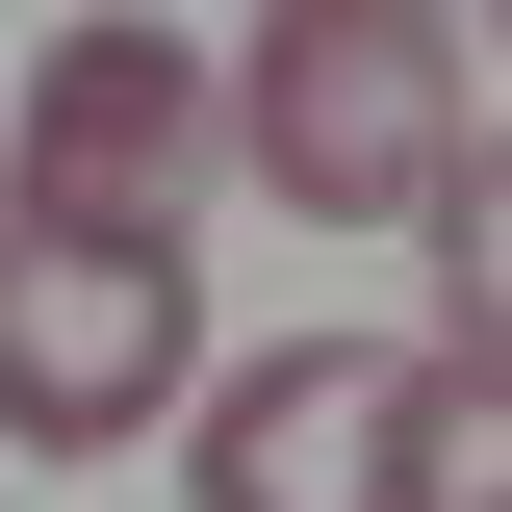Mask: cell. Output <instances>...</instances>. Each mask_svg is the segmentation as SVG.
I'll return each instance as SVG.
<instances>
[{
    "label": "cell",
    "mask_w": 512,
    "mask_h": 512,
    "mask_svg": "<svg viewBox=\"0 0 512 512\" xmlns=\"http://www.w3.org/2000/svg\"><path fill=\"white\" fill-rule=\"evenodd\" d=\"M410 512H512V359H410Z\"/></svg>",
    "instance_id": "obj_5"
},
{
    "label": "cell",
    "mask_w": 512,
    "mask_h": 512,
    "mask_svg": "<svg viewBox=\"0 0 512 512\" xmlns=\"http://www.w3.org/2000/svg\"><path fill=\"white\" fill-rule=\"evenodd\" d=\"M436 282H461V359H512V154L436 180Z\"/></svg>",
    "instance_id": "obj_6"
},
{
    "label": "cell",
    "mask_w": 512,
    "mask_h": 512,
    "mask_svg": "<svg viewBox=\"0 0 512 512\" xmlns=\"http://www.w3.org/2000/svg\"><path fill=\"white\" fill-rule=\"evenodd\" d=\"M231 154L308 231H436V180L487 154L461 128V26H410V0H282L231 52Z\"/></svg>",
    "instance_id": "obj_1"
},
{
    "label": "cell",
    "mask_w": 512,
    "mask_h": 512,
    "mask_svg": "<svg viewBox=\"0 0 512 512\" xmlns=\"http://www.w3.org/2000/svg\"><path fill=\"white\" fill-rule=\"evenodd\" d=\"M180 384H205V282H180V256H128V231H0V436L103 461V436H154Z\"/></svg>",
    "instance_id": "obj_2"
},
{
    "label": "cell",
    "mask_w": 512,
    "mask_h": 512,
    "mask_svg": "<svg viewBox=\"0 0 512 512\" xmlns=\"http://www.w3.org/2000/svg\"><path fill=\"white\" fill-rule=\"evenodd\" d=\"M180 512H410V359L308 333V359L205 384V436H180Z\"/></svg>",
    "instance_id": "obj_4"
},
{
    "label": "cell",
    "mask_w": 512,
    "mask_h": 512,
    "mask_svg": "<svg viewBox=\"0 0 512 512\" xmlns=\"http://www.w3.org/2000/svg\"><path fill=\"white\" fill-rule=\"evenodd\" d=\"M231 154V52H180V26H52V77H26V154H0V231H128L180 256V180Z\"/></svg>",
    "instance_id": "obj_3"
}]
</instances>
